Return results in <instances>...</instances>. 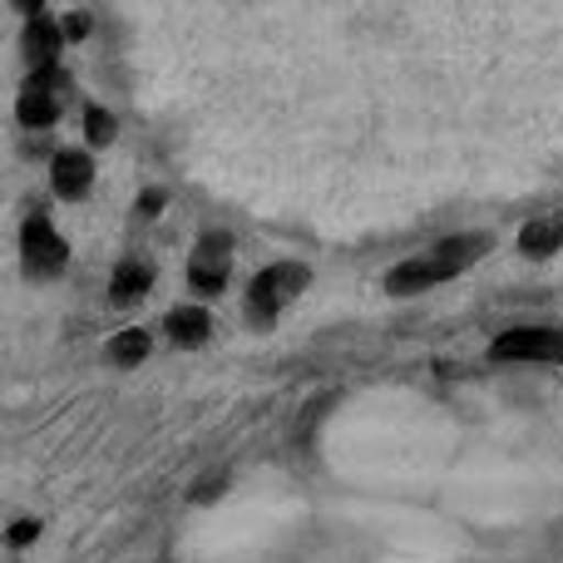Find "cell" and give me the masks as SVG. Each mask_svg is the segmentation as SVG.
I'll use <instances>...</instances> for the list:
<instances>
[{"label": "cell", "mask_w": 563, "mask_h": 563, "mask_svg": "<svg viewBox=\"0 0 563 563\" xmlns=\"http://www.w3.org/2000/svg\"><path fill=\"white\" fill-rule=\"evenodd\" d=\"M301 282H307V273H301V267H273V273H263V277L253 282V311H257V317L277 311L282 301H287L291 291L301 287Z\"/></svg>", "instance_id": "cell-5"}, {"label": "cell", "mask_w": 563, "mask_h": 563, "mask_svg": "<svg viewBox=\"0 0 563 563\" xmlns=\"http://www.w3.org/2000/svg\"><path fill=\"white\" fill-rule=\"evenodd\" d=\"M563 243V228H559V218H534V223L519 233V247H525L529 257H549L554 247Z\"/></svg>", "instance_id": "cell-10"}, {"label": "cell", "mask_w": 563, "mask_h": 563, "mask_svg": "<svg viewBox=\"0 0 563 563\" xmlns=\"http://www.w3.org/2000/svg\"><path fill=\"white\" fill-rule=\"evenodd\" d=\"M85 134H89V144H109V139H114V119H109L104 109H89V114H85Z\"/></svg>", "instance_id": "cell-13"}, {"label": "cell", "mask_w": 563, "mask_h": 563, "mask_svg": "<svg viewBox=\"0 0 563 563\" xmlns=\"http://www.w3.org/2000/svg\"><path fill=\"white\" fill-rule=\"evenodd\" d=\"M59 30H65V40H85L89 35V15H65V25Z\"/></svg>", "instance_id": "cell-14"}, {"label": "cell", "mask_w": 563, "mask_h": 563, "mask_svg": "<svg viewBox=\"0 0 563 563\" xmlns=\"http://www.w3.org/2000/svg\"><path fill=\"white\" fill-rule=\"evenodd\" d=\"M168 336H174L178 346H198V341H208V311L203 307L168 311Z\"/></svg>", "instance_id": "cell-9"}, {"label": "cell", "mask_w": 563, "mask_h": 563, "mask_svg": "<svg viewBox=\"0 0 563 563\" xmlns=\"http://www.w3.org/2000/svg\"><path fill=\"white\" fill-rule=\"evenodd\" d=\"M109 356L119 361V366H139V361L148 356V336L139 327H129V331H119V341L109 346Z\"/></svg>", "instance_id": "cell-12"}, {"label": "cell", "mask_w": 563, "mask_h": 563, "mask_svg": "<svg viewBox=\"0 0 563 563\" xmlns=\"http://www.w3.org/2000/svg\"><path fill=\"white\" fill-rule=\"evenodd\" d=\"M25 263H30V273H59L65 267V243L45 223V213H35L25 223Z\"/></svg>", "instance_id": "cell-3"}, {"label": "cell", "mask_w": 563, "mask_h": 563, "mask_svg": "<svg viewBox=\"0 0 563 563\" xmlns=\"http://www.w3.org/2000/svg\"><path fill=\"white\" fill-rule=\"evenodd\" d=\"M485 238H455V243H440L435 253H426V257H416V263H406V267H396L390 273V291H420V287H430V282H445V277H455L465 263H475V253H485Z\"/></svg>", "instance_id": "cell-1"}, {"label": "cell", "mask_w": 563, "mask_h": 563, "mask_svg": "<svg viewBox=\"0 0 563 563\" xmlns=\"http://www.w3.org/2000/svg\"><path fill=\"white\" fill-rule=\"evenodd\" d=\"M499 361H563V331H544V327H525L509 331L495 341Z\"/></svg>", "instance_id": "cell-2"}, {"label": "cell", "mask_w": 563, "mask_h": 563, "mask_svg": "<svg viewBox=\"0 0 563 563\" xmlns=\"http://www.w3.org/2000/svg\"><path fill=\"white\" fill-rule=\"evenodd\" d=\"M148 282H154V277H148V267L124 263V267H114V282H109V297L124 301V307H129V301H139V297L148 291Z\"/></svg>", "instance_id": "cell-11"}, {"label": "cell", "mask_w": 563, "mask_h": 563, "mask_svg": "<svg viewBox=\"0 0 563 563\" xmlns=\"http://www.w3.org/2000/svg\"><path fill=\"white\" fill-rule=\"evenodd\" d=\"M15 5H20V10H30V15H35V10L45 5V0H15Z\"/></svg>", "instance_id": "cell-17"}, {"label": "cell", "mask_w": 563, "mask_h": 563, "mask_svg": "<svg viewBox=\"0 0 563 563\" xmlns=\"http://www.w3.org/2000/svg\"><path fill=\"white\" fill-rule=\"evenodd\" d=\"M55 69H35V79H30L25 89H20V124L30 129H45L55 124Z\"/></svg>", "instance_id": "cell-4"}, {"label": "cell", "mask_w": 563, "mask_h": 563, "mask_svg": "<svg viewBox=\"0 0 563 563\" xmlns=\"http://www.w3.org/2000/svg\"><path fill=\"white\" fill-rule=\"evenodd\" d=\"M158 208H164V194H144V198H139V213H158Z\"/></svg>", "instance_id": "cell-16"}, {"label": "cell", "mask_w": 563, "mask_h": 563, "mask_svg": "<svg viewBox=\"0 0 563 563\" xmlns=\"http://www.w3.org/2000/svg\"><path fill=\"white\" fill-rule=\"evenodd\" d=\"M95 184V164L89 154H59L55 158V194L59 198H85Z\"/></svg>", "instance_id": "cell-7"}, {"label": "cell", "mask_w": 563, "mask_h": 563, "mask_svg": "<svg viewBox=\"0 0 563 563\" xmlns=\"http://www.w3.org/2000/svg\"><path fill=\"white\" fill-rule=\"evenodd\" d=\"M228 253H233V243H228V238H208V243L198 247V257H194V287L198 291H218V287H223Z\"/></svg>", "instance_id": "cell-6"}, {"label": "cell", "mask_w": 563, "mask_h": 563, "mask_svg": "<svg viewBox=\"0 0 563 563\" xmlns=\"http://www.w3.org/2000/svg\"><path fill=\"white\" fill-rule=\"evenodd\" d=\"M59 35H65V30H55V25H49V20H40V15H35V25L25 30V55L35 59V69H55Z\"/></svg>", "instance_id": "cell-8"}, {"label": "cell", "mask_w": 563, "mask_h": 563, "mask_svg": "<svg viewBox=\"0 0 563 563\" xmlns=\"http://www.w3.org/2000/svg\"><path fill=\"white\" fill-rule=\"evenodd\" d=\"M35 534H40V525H15L10 529V544H30Z\"/></svg>", "instance_id": "cell-15"}]
</instances>
